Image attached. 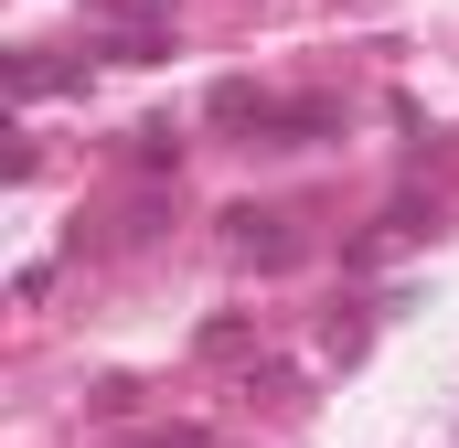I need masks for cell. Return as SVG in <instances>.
<instances>
[{
    "instance_id": "cell-1",
    "label": "cell",
    "mask_w": 459,
    "mask_h": 448,
    "mask_svg": "<svg viewBox=\"0 0 459 448\" xmlns=\"http://www.w3.org/2000/svg\"><path fill=\"white\" fill-rule=\"evenodd\" d=\"M214 117L246 128L256 150H310V139L342 128V108H321V97H267V86H214Z\"/></svg>"
},
{
    "instance_id": "cell-2",
    "label": "cell",
    "mask_w": 459,
    "mask_h": 448,
    "mask_svg": "<svg viewBox=\"0 0 459 448\" xmlns=\"http://www.w3.org/2000/svg\"><path fill=\"white\" fill-rule=\"evenodd\" d=\"M225 246L246 267H289V214H256V203H246V214H225Z\"/></svg>"
},
{
    "instance_id": "cell-3",
    "label": "cell",
    "mask_w": 459,
    "mask_h": 448,
    "mask_svg": "<svg viewBox=\"0 0 459 448\" xmlns=\"http://www.w3.org/2000/svg\"><path fill=\"white\" fill-rule=\"evenodd\" d=\"M97 22H128V32H150V22H171V0H86Z\"/></svg>"
},
{
    "instance_id": "cell-4",
    "label": "cell",
    "mask_w": 459,
    "mask_h": 448,
    "mask_svg": "<svg viewBox=\"0 0 459 448\" xmlns=\"http://www.w3.org/2000/svg\"><path fill=\"white\" fill-rule=\"evenodd\" d=\"M128 160H139V171H171V160H182V139H171V128H139V139H128Z\"/></svg>"
},
{
    "instance_id": "cell-5",
    "label": "cell",
    "mask_w": 459,
    "mask_h": 448,
    "mask_svg": "<svg viewBox=\"0 0 459 448\" xmlns=\"http://www.w3.org/2000/svg\"><path fill=\"white\" fill-rule=\"evenodd\" d=\"M160 448H193V438H160Z\"/></svg>"
}]
</instances>
